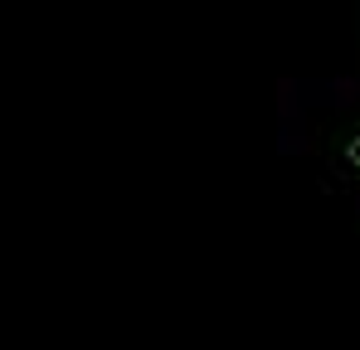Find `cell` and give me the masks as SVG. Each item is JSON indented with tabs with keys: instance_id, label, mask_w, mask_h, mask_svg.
I'll use <instances>...</instances> for the list:
<instances>
[{
	"instance_id": "1",
	"label": "cell",
	"mask_w": 360,
	"mask_h": 350,
	"mask_svg": "<svg viewBox=\"0 0 360 350\" xmlns=\"http://www.w3.org/2000/svg\"><path fill=\"white\" fill-rule=\"evenodd\" d=\"M351 161H356V166H360V136H356V141H351Z\"/></svg>"
}]
</instances>
